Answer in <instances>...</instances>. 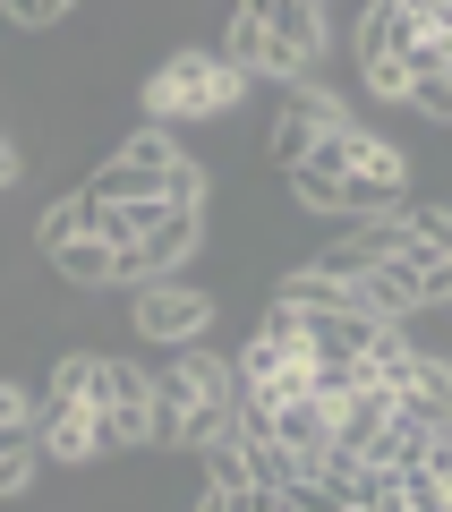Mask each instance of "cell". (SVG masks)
<instances>
[{"instance_id": "15", "label": "cell", "mask_w": 452, "mask_h": 512, "mask_svg": "<svg viewBox=\"0 0 452 512\" xmlns=\"http://www.w3.org/2000/svg\"><path fill=\"white\" fill-rule=\"evenodd\" d=\"M77 231H86V197H60V205H43V222H35V248L52 256L60 239H77Z\"/></svg>"}, {"instance_id": "2", "label": "cell", "mask_w": 452, "mask_h": 512, "mask_svg": "<svg viewBox=\"0 0 452 512\" xmlns=\"http://www.w3.org/2000/svg\"><path fill=\"white\" fill-rule=\"evenodd\" d=\"M197 239H205V205H163V214L137 231V248H120V274L111 282H128V291H137V282H171L188 256H197Z\"/></svg>"}, {"instance_id": "11", "label": "cell", "mask_w": 452, "mask_h": 512, "mask_svg": "<svg viewBox=\"0 0 452 512\" xmlns=\"http://www.w3.org/2000/svg\"><path fill=\"white\" fill-rule=\"evenodd\" d=\"M94 393H103V350H60L52 376H43V402H86L94 410Z\"/></svg>"}, {"instance_id": "16", "label": "cell", "mask_w": 452, "mask_h": 512, "mask_svg": "<svg viewBox=\"0 0 452 512\" xmlns=\"http://www.w3.org/2000/svg\"><path fill=\"white\" fill-rule=\"evenodd\" d=\"M77 0H0V18H18V26H60Z\"/></svg>"}, {"instance_id": "19", "label": "cell", "mask_w": 452, "mask_h": 512, "mask_svg": "<svg viewBox=\"0 0 452 512\" xmlns=\"http://www.w3.org/2000/svg\"><path fill=\"white\" fill-rule=\"evenodd\" d=\"M197 512H231V487H214V478H205V487H197Z\"/></svg>"}, {"instance_id": "5", "label": "cell", "mask_w": 452, "mask_h": 512, "mask_svg": "<svg viewBox=\"0 0 452 512\" xmlns=\"http://www.w3.org/2000/svg\"><path fill=\"white\" fill-rule=\"evenodd\" d=\"M239 18H256L273 35V52H282L290 77H308L316 52H325V0H239Z\"/></svg>"}, {"instance_id": "3", "label": "cell", "mask_w": 452, "mask_h": 512, "mask_svg": "<svg viewBox=\"0 0 452 512\" xmlns=\"http://www.w3.org/2000/svg\"><path fill=\"white\" fill-rule=\"evenodd\" d=\"M128 325H137L145 342L197 350V342H205V325H214V299L188 291V282H137V291H128Z\"/></svg>"}, {"instance_id": "14", "label": "cell", "mask_w": 452, "mask_h": 512, "mask_svg": "<svg viewBox=\"0 0 452 512\" xmlns=\"http://www.w3.org/2000/svg\"><path fill=\"white\" fill-rule=\"evenodd\" d=\"M35 419H43V402L26 393V384H9V376H0V444L35 453Z\"/></svg>"}, {"instance_id": "13", "label": "cell", "mask_w": 452, "mask_h": 512, "mask_svg": "<svg viewBox=\"0 0 452 512\" xmlns=\"http://www.w3.org/2000/svg\"><path fill=\"white\" fill-rule=\"evenodd\" d=\"M94 410H154V376H145L137 359H103V393H94Z\"/></svg>"}, {"instance_id": "8", "label": "cell", "mask_w": 452, "mask_h": 512, "mask_svg": "<svg viewBox=\"0 0 452 512\" xmlns=\"http://www.w3.org/2000/svg\"><path fill=\"white\" fill-rule=\"evenodd\" d=\"M35 453L60 461V470H77V461H103V444H94V410H86V402H43V419H35Z\"/></svg>"}, {"instance_id": "17", "label": "cell", "mask_w": 452, "mask_h": 512, "mask_svg": "<svg viewBox=\"0 0 452 512\" xmlns=\"http://www.w3.org/2000/svg\"><path fill=\"white\" fill-rule=\"evenodd\" d=\"M35 461H43V453H18V444H0V495H18L26 478H35Z\"/></svg>"}, {"instance_id": "4", "label": "cell", "mask_w": 452, "mask_h": 512, "mask_svg": "<svg viewBox=\"0 0 452 512\" xmlns=\"http://www.w3.org/2000/svg\"><path fill=\"white\" fill-rule=\"evenodd\" d=\"M359 137H367V120H342V128H325V137L290 163V188H299V205H308V214H342V188H350V163H359Z\"/></svg>"}, {"instance_id": "1", "label": "cell", "mask_w": 452, "mask_h": 512, "mask_svg": "<svg viewBox=\"0 0 452 512\" xmlns=\"http://www.w3.org/2000/svg\"><path fill=\"white\" fill-rule=\"evenodd\" d=\"M256 77L222 52H171L163 69L145 77V120H231L248 103Z\"/></svg>"}, {"instance_id": "10", "label": "cell", "mask_w": 452, "mask_h": 512, "mask_svg": "<svg viewBox=\"0 0 452 512\" xmlns=\"http://www.w3.org/2000/svg\"><path fill=\"white\" fill-rule=\"evenodd\" d=\"M43 265H52L60 282H77V291H103V282L120 274V248H103L94 231H77V239H60V248L43 256Z\"/></svg>"}, {"instance_id": "18", "label": "cell", "mask_w": 452, "mask_h": 512, "mask_svg": "<svg viewBox=\"0 0 452 512\" xmlns=\"http://www.w3.org/2000/svg\"><path fill=\"white\" fill-rule=\"evenodd\" d=\"M231 512H290V495H273V487H248V478H239V487H231Z\"/></svg>"}, {"instance_id": "6", "label": "cell", "mask_w": 452, "mask_h": 512, "mask_svg": "<svg viewBox=\"0 0 452 512\" xmlns=\"http://www.w3.org/2000/svg\"><path fill=\"white\" fill-rule=\"evenodd\" d=\"M401 188H410V154H401L393 137L367 128V137H359V163H350V188H342V214L350 222H359V214H393Z\"/></svg>"}, {"instance_id": "12", "label": "cell", "mask_w": 452, "mask_h": 512, "mask_svg": "<svg viewBox=\"0 0 452 512\" xmlns=\"http://www.w3.org/2000/svg\"><path fill=\"white\" fill-rule=\"evenodd\" d=\"M393 214H401V231H410V248L418 256H435V265H452V205H393Z\"/></svg>"}, {"instance_id": "7", "label": "cell", "mask_w": 452, "mask_h": 512, "mask_svg": "<svg viewBox=\"0 0 452 512\" xmlns=\"http://www.w3.org/2000/svg\"><path fill=\"white\" fill-rule=\"evenodd\" d=\"M384 384H393V410H401L410 427H452V359H435V350L410 342Z\"/></svg>"}, {"instance_id": "9", "label": "cell", "mask_w": 452, "mask_h": 512, "mask_svg": "<svg viewBox=\"0 0 452 512\" xmlns=\"http://www.w3.org/2000/svg\"><path fill=\"white\" fill-rule=\"evenodd\" d=\"M273 444H290L299 461L333 453V410L316 402V393H299V402H282V410H273Z\"/></svg>"}, {"instance_id": "20", "label": "cell", "mask_w": 452, "mask_h": 512, "mask_svg": "<svg viewBox=\"0 0 452 512\" xmlns=\"http://www.w3.org/2000/svg\"><path fill=\"white\" fill-rule=\"evenodd\" d=\"M18 180V146H9V137H0V188Z\"/></svg>"}]
</instances>
